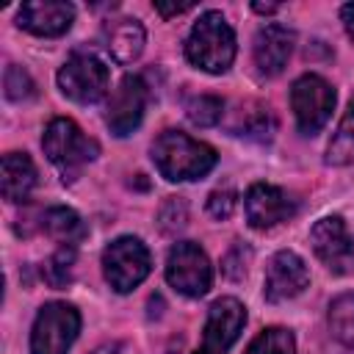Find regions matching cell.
Masks as SVG:
<instances>
[{
    "instance_id": "2e32d148",
    "label": "cell",
    "mask_w": 354,
    "mask_h": 354,
    "mask_svg": "<svg viewBox=\"0 0 354 354\" xmlns=\"http://www.w3.org/2000/svg\"><path fill=\"white\" fill-rule=\"evenodd\" d=\"M36 185V166L25 152L3 155V196L8 202H25Z\"/></svg>"
},
{
    "instance_id": "484cf974",
    "label": "cell",
    "mask_w": 354,
    "mask_h": 354,
    "mask_svg": "<svg viewBox=\"0 0 354 354\" xmlns=\"http://www.w3.org/2000/svg\"><path fill=\"white\" fill-rule=\"evenodd\" d=\"M232 210H235V191L221 188V191H213L207 196V213L213 218H227Z\"/></svg>"
},
{
    "instance_id": "603a6c76",
    "label": "cell",
    "mask_w": 354,
    "mask_h": 354,
    "mask_svg": "<svg viewBox=\"0 0 354 354\" xmlns=\"http://www.w3.org/2000/svg\"><path fill=\"white\" fill-rule=\"evenodd\" d=\"M185 113H188L191 124H196V127H213V124H218V119L224 113V102L218 97H213V94H199V97H194L185 105Z\"/></svg>"
},
{
    "instance_id": "7402d4cb",
    "label": "cell",
    "mask_w": 354,
    "mask_h": 354,
    "mask_svg": "<svg viewBox=\"0 0 354 354\" xmlns=\"http://www.w3.org/2000/svg\"><path fill=\"white\" fill-rule=\"evenodd\" d=\"M243 354H296V343L288 329L268 326L249 343V348Z\"/></svg>"
},
{
    "instance_id": "f546056e",
    "label": "cell",
    "mask_w": 354,
    "mask_h": 354,
    "mask_svg": "<svg viewBox=\"0 0 354 354\" xmlns=\"http://www.w3.org/2000/svg\"><path fill=\"white\" fill-rule=\"evenodd\" d=\"M252 8H254V11H260V14H274V11H277V6H274V3H254Z\"/></svg>"
},
{
    "instance_id": "52a82bcc",
    "label": "cell",
    "mask_w": 354,
    "mask_h": 354,
    "mask_svg": "<svg viewBox=\"0 0 354 354\" xmlns=\"http://www.w3.org/2000/svg\"><path fill=\"white\" fill-rule=\"evenodd\" d=\"M108 80H111L108 66L91 53H75L58 69L61 94L69 97L72 102H80V105L97 102L108 91Z\"/></svg>"
},
{
    "instance_id": "d6986e66",
    "label": "cell",
    "mask_w": 354,
    "mask_h": 354,
    "mask_svg": "<svg viewBox=\"0 0 354 354\" xmlns=\"http://www.w3.org/2000/svg\"><path fill=\"white\" fill-rule=\"evenodd\" d=\"M326 163L332 166H351L354 163V97L348 102V111L343 113L329 147H326Z\"/></svg>"
},
{
    "instance_id": "9a60e30c",
    "label": "cell",
    "mask_w": 354,
    "mask_h": 354,
    "mask_svg": "<svg viewBox=\"0 0 354 354\" xmlns=\"http://www.w3.org/2000/svg\"><path fill=\"white\" fill-rule=\"evenodd\" d=\"M293 30H288L285 25H263L254 36V44H252V53H254V64L260 69V75L266 77H274L285 69L290 53H293Z\"/></svg>"
},
{
    "instance_id": "f1b7e54d",
    "label": "cell",
    "mask_w": 354,
    "mask_h": 354,
    "mask_svg": "<svg viewBox=\"0 0 354 354\" xmlns=\"http://www.w3.org/2000/svg\"><path fill=\"white\" fill-rule=\"evenodd\" d=\"M91 354H122V346H119V343H105V346L94 348Z\"/></svg>"
},
{
    "instance_id": "30bf717a",
    "label": "cell",
    "mask_w": 354,
    "mask_h": 354,
    "mask_svg": "<svg viewBox=\"0 0 354 354\" xmlns=\"http://www.w3.org/2000/svg\"><path fill=\"white\" fill-rule=\"evenodd\" d=\"M310 243L313 252L318 254V260L335 271V274H346L354 266V238L346 230V221L340 216H326L321 221H315V227L310 230Z\"/></svg>"
},
{
    "instance_id": "4fadbf2b",
    "label": "cell",
    "mask_w": 354,
    "mask_h": 354,
    "mask_svg": "<svg viewBox=\"0 0 354 354\" xmlns=\"http://www.w3.org/2000/svg\"><path fill=\"white\" fill-rule=\"evenodd\" d=\"M243 207H246V218H249V224H252L254 230L277 227V224L288 221V218L296 213L293 199H290L282 188L268 185V183H254V185L246 191Z\"/></svg>"
},
{
    "instance_id": "3957f363",
    "label": "cell",
    "mask_w": 354,
    "mask_h": 354,
    "mask_svg": "<svg viewBox=\"0 0 354 354\" xmlns=\"http://www.w3.org/2000/svg\"><path fill=\"white\" fill-rule=\"evenodd\" d=\"M41 147H44V155L50 158V163L58 166V171L64 174V180H72L83 163L94 160L100 147L97 141H91L72 119H53L41 136Z\"/></svg>"
},
{
    "instance_id": "83f0119b",
    "label": "cell",
    "mask_w": 354,
    "mask_h": 354,
    "mask_svg": "<svg viewBox=\"0 0 354 354\" xmlns=\"http://www.w3.org/2000/svg\"><path fill=\"white\" fill-rule=\"evenodd\" d=\"M340 19H343V25H346V33L354 39V3H346V6L340 8Z\"/></svg>"
},
{
    "instance_id": "5bb4252c",
    "label": "cell",
    "mask_w": 354,
    "mask_h": 354,
    "mask_svg": "<svg viewBox=\"0 0 354 354\" xmlns=\"http://www.w3.org/2000/svg\"><path fill=\"white\" fill-rule=\"evenodd\" d=\"M72 19H75V8L72 3L64 0H33L25 3L17 14L19 28L36 36H61L69 30Z\"/></svg>"
},
{
    "instance_id": "277c9868",
    "label": "cell",
    "mask_w": 354,
    "mask_h": 354,
    "mask_svg": "<svg viewBox=\"0 0 354 354\" xmlns=\"http://www.w3.org/2000/svg\"><path fill=\"white\" fill-rule=\"evenodd\" d=\"M149 268H152L149 249L133 235H122L111 241L102 252V271L116 293H130L136 285L147 279Z\"/></svg>"
},
{
    "instance_id": "44dd1931",
    "label": "cell",
    "mask_w": 354,
    "mask_h": 354,
    "mask_svg": "<svg viewBox=\"0 0 354 354\" xmlns=\"http://www.w3.org/2000/svg\"><path fill=\"white\" fill-rule=\"evenodd\" d=\"M41 277L50 288H66L75 277V246H61L53 252L41 266Z\"/></svg>"
},
{
    "instance_id": "e0dca14e",
    "label": "cell",
    "mask_w": 354,
    "mask_h": 354,
    "mask_svg": "<svg viewBox=\"0 0 354 354\" xmlns=\"http://www.w3.org/2000/svg\"><path fill=\"white\" fill-rule=\"evenodd\" d=\"M147 33L138 19H116L108 25V53L116 64H133L144 50Z\"/></svg>"
},
{
    "instance_id": "ba28073f",
    "label": "cell",
    "mask_w": 354,
    "mask_h": 354,
    "mask_svg": "<svg viewBox=\"0 0 354 354\" xmlns=\"http://www.w3.org/2000/svg\"><path fill=\"white\" fill-rule=\"evenodd\" d=\"M290 105L296 124L304 136L318 133L335 108V88L321 75H301L290 88Z\"/></svg>"
},
{
    "instance_id": "7a4b0ae2",
    "label": "cell",
    "mask_w": 354,
    "mask_h": 354,
    "mask_svg": "<svg viewBox=\"0 0 354 354\" xmlns=\"http://www.w3.org/2000/svg\"><path fill=\"white\" fill-rule=\"evenodd\" d=\"M185 58L210 75H221L230 69L235 58V33L230 22L221 17V11H205L185 41Z\"/></svg>"
},
{
    "instance_id": "cb8c5ba5",
    "label": "cell",
    "mask_w": 354,
    "mask_h": 354,
    "mask_svg": "<svg viewBox=\"0 0 354 354\" xmlns=\"http://www.w3.org/2000/svg\"><path fill=\"white\" fill-rule=\"evenodd\" d=\"M3 88H6V97H8L11 102H25V100H30V97L36 94V86H33L30 75H28L22 66H17V64H8V66H6Z\"/></svg>"
},
{
    "instance_id": "ffe728a7",
    "label": "cell",
    "mask_w": 354,
    "mask_h": 354,
    "mask_svg": "<svg viewBox=\"0 0 354 354\" xmlns=\"http://www.w3.org/2000/svg\"><path fill=\"white\" fill-rule=\"evenodd\" d=\"M329 329L335 340L354 348V293H343L329 304Z\"/></svg>"
},
{
    "instance_id": "8992f818",
    "label": "cell",
    "mask_w": 354,
    "mask_h": 354,
    "mask_svg": "<svg viewBox=\"0 0 354 354\" xmlns=\"http://www.w3.org/2000/svg\"><path fill=\"white\" fill-rule=\"evenodd\" d=\"M166 279L183 296H191V299L205 296L213 282V268L205 249L194 241L174 243L166 260Z\"/></svg>"
},
{
    "instance_id": "6da1fadb",
    "label": "cell",
    "mask_w": 354,
    "mask_h": 354,
    "mask_svg": "<svg viewBox=\"0 0 354 354\" xmlns=\"http://www.w3.org/2000/svg\"><path fill=\"white\" fill-rule=\"evenodd\" d=\"M152 160L166 180L183 183L205 177L216 166L218 155L213 147L185 136L183 130H166L152 144Z\"/></svg>"
},
{
    "instance_id": "5b68a950",
    "label": "cell",
    "mask_w": 354,
    "mask_h": 354,
    "mask_svg": "<svg viewBox=\"0 0 354 354\" xmlns=\"http://www.w3.org/2000/svg\"><path fill=\"white\" fill-rule=\"evenodd\" d=\"M80 332V313L66 301H50L39 310L30 329V354H66Z\"/></svg>"
},
{
    "instance_id": "9c48e42d",
    "label": "cell",
    "mask_w": 354,
    "mask_h": 354,
    "mask_svg": "<svg viewBox=\"0 0 354 354\" xmlns=\"http://www.w3.org/2000/svg\"><path fill=\"white\" fill-rule=\"evenodd\" d=\"M243 324H246V307L238 299H232V296L216 299L207 310L202 346L194 354H227L230 346L238 340Z\"/></svg>"
},
{
    "instance_id": "4316f807",
    "label": "cell",
    "mask_w": 354,
    "mask_h": 354,
    "mask_svg": "<svg viewBox=\"0 0 354 354\" xmlns=\"http://www.w3.org/2000/svg\"><path fill=\"white\" fill-rule=\"evenodd\" d=\"M191 8V3H174V6H166V3H155V11L160 14V17H171V14H183V11H188Z\"/></svg>"
},
{
    "instance_id": "ac0fdd59",
    "label": "cell",
    "mask_w": 354,
    "mask_h": 354,
    "mask_svg": "<svg viewBox=\"0 0 354 354\" xmlns=\"http://www.w3.org/2000/svg\"><path fill=\"white\" fill-rule=\"evenodd\" d=\"M41 230L61 246H75L86 238V224L72 207H50L41 216Z\"/></svg>"
},
{
    "instance_id": "d4e9b609",
    "label": "cell",
    "mask_w": 354,
    "mask_h": 354,
    "mask_svg": "<svg viewBox=\"0 0 354 354\" xmlns=\"http://www.w3.org/2000/svg\"><path fill=\"white\" fill-rule=\"evenodd\" d=\"M185 218H188L185 202H183L180 196H169V202L160 207V227H163L166 232H171V230L185 227Z\"/></svg>"
},
{
    "instance_id": "7c38bea8",
    "label": "cell",
    "mask_w": 354,
    "mask_h": 354,
    "mask_svg": "<svg viewBox=\"0 0 354 354\" xmlns=\"http://www.w3.org/2000/svg\"><path fill=\"white\" fill-rule=\"evenodd\" d=\"M310 282V271H307V263L296 254V252H277L271 260H268V268H266V288H263V296L268 301H288L293 296H299Z\"/></svg>"
},
{
    "instance_id": "8fae6325",
    "label": "cell",
    "mask_w": 354,
    "mask_h": 354,
    "mask_svg": "<svg viewBox=\"0 0 354 354\" xmlns=\"http://www.w3.org/2000/svg\"><path fill=\"white\" fill-rule=\"evenodd\" d=\"M147 94H149L147 83L138 75L122 77L119 88L108 100V113H105V122L113 136H130L141 124L147 111Z\"/></svg>"
}]
</instances>
